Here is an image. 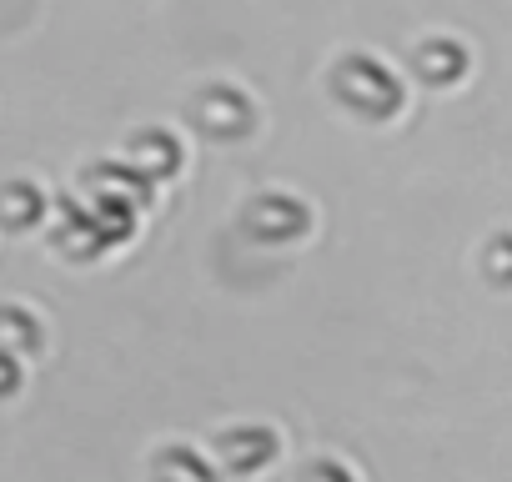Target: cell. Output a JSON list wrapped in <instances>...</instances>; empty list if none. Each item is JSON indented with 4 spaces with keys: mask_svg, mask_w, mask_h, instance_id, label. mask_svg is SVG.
I'll list each match as a JSON object with an SVG mask.
<instances>
[{
    "mask_svg": "<svg viewBox=\"0 0 512 482\" xmlns=\"http://www.w3.org/2000/svg\"><path fill=\"white\" fill-rule=\"evenodd\" d=\"M332 96L362 121H392L407 106V91H402L397 71L387 61L367 56V51H352L332 66Z\"/></svg>",
    "mask_w": 512,
    "mask_h": 482,
    "instance_id": "1",
    "label": "cell"
},
{
    "mask_svg": "<svg viewBox=\"0 0 512 482\" xmlns=\"http://www.w3.org/2000/svg\"><path fill=\"white\" fill-rule=\"evenodd\" d=\"M186 116H191L196 131H206L211 141H241V136H251V126H256L251 96L236 91V86H226V81L201 86V91L186 101Z\"/></svg>",
    "mask_w": 512,
    "mask_h": 482,
    "instance_id": "2",
    "label": "cell"
},
{
    "mask_svg": "<svg viewBox=\"0 0 512 482\" xmlns=\"http://www.w3.org/2000/svg\"><path fill=\"white\" fill-rule=\"evenodd\" d=\"M246 231L256 241H267V247H277V241H297L312 231V211L297 201V196H282V191H267L256 196L246 206Z\"/></svg>",
    "mask_w": 512,
    "mask_h": 482,
    "instance_id": "3",
    "label": "cell"
},
{
    "mask_svg": "<svg viewBox=\"0 0 512 482\" xmlns=\"http://www.w3.org/2000/svg\"><path fill=\"white\" fill-rule=\"evenodd\" d=\"M467 71H472V51L457 36H422L417 51H412V76L432 91H447V86L467 81Z\"/></svg>",
    "mask_w": 512,
    "mask_h": 482,
    "instance_id": "4",
    "label": "cell"
},
{
    "mask_svg": "<svg viewBox=\"0 0 512 482\" xmlns=\"http://www.w3.org/2000/svg\"><path fill=\"white\" fill-rule=\"evenodd\" d=\"M151 176L146 171H136L131 161H96L91 171H86V191H91V201H126V206H151Z\"/></svg>",
    "mask_w": 512,
    "mask_h": 482,
    "instance_id": "5",
    "label": "cell"
},
{
    "mask_svg": "<svg viewBox=\"0 0 512 482\" xmlns=\"http://www.w3.org/2000/svg\"><path fill=\"white\" fill-rule=\"evenodd\" d=\"M216 457L231 467V472H262L272 457H277V432L272 427H231L216 437Z\"/></svg>",
    "mask_w": 512,
    "mask_h": 482,
    "instance_id": "6",
    "label": "cell"
},
{
    "mask_svg": "<svg viewBox=\"0 0 512 482\" xmlns=\"http://www.w3.org/2000/svg\"><path fill=\"white\" fill-rule=\"evenodd\" d=\"M126 161H131L136 171H146L151 181H171V176L186 166V151H181V141H176L171 131L151 126V131H136V141H131Z\"/></svg>",
    "mask_w": 512,
    "mask_h": 482,
    "instance_id": "7",
    "label": "cell"
},
{
    "mask_svg": "<svg viewBox=\"0 0 512 482\" xmlns=\"http://www.w3.org/2000/svg\"><path fill=\"white\" fill-rule=\"evenodd\" d=\"M56 241H61L71 257H96V252H106V231H101L96 211H91V206H76V201H61V231H56Z\"/></svg>",
    "mask_w": 512,
    "mask_h": 482,
    "instance_id": "8",
    "label": "cell"
},
{
    "mask_svg": "<svg viewBox=\"0 0 512 482\" xmlns=\"http://www.w3.org/2000/svg\"><path fill=\"white\" fill-rule=\"evenodd\" d=\"M156 472H161L166 482H221L216 467H211L201 452H191V447H166V452L156 457Z\"/></svg>",
    "mask_w": 512,
    "mask_h": 482,
    "instance_id": "9",
    "label": "cell"
},
{
    "mask_svg": "<svg viewBox=\"0 0 512 482\" xmlns=\"http://www.w3.org/2000/svg\"><path fill=\"white\" fill-rule=\"evenodd\" d=\"M41 216H46V196H41V186H31V181H11V186H6V226L26 231V226H36Z\"/></svg>",
    "mask_w": 512,
    "mask_h": 482,
    "instance_id": "10",
    "label": "cell"
},
{
    "mask_svg": "<svg viewBox=\"0 0 512 482\" xmlns=\"http://www.w3.org/2000/svg\"><path fill=\"white\" fill-rule=\"evenodd\" d=\"M91 211H96V221H101V231H106V247H116V241H131V231H136V206H126V201H91Z\"/></svg>",
    "mask_w": 512,
    "mask_h": 482,
    "instance_id": "11",
    "label": "cell"
},
{
    "mask_svg": "<svg viewBox=\"0 0 512 482\" xmlns=\"http://www.w3.org/2000/svg\"><path fill=\"white\" fill-rule=\"evenodd\" d=\"M0 327H6V347L21 357V352H31V347H41V332H36V317L26 312V307H6L0 312Z\"/></svg>",
    "mask_w": 512,
    "mask_h": 482,
    "instance_id": "12",
    "label": "cell"
},
{
    "mask_svg": "<svg viewBox=\"0 0 512 482\" xmlns=\"http://www.w3.org/2000/svg\"><path fill=\"white\" fill-rule=\"evenodd\" d=\"M482 272L497 282V287H512V231L492 236L487 252H482Z\"/></svg>",
    "mask_w": 512,
    "mask_h": 482,
    "instance_id": "13",
    "label": "cell"
},
{
    "mask_svg": "<svg viewBox=\"0 0 512 482\" xmlns=\"http://www.w3.org/2000/svg\"><path fill=\"white\" fill-rule=\"evenodd\" d=\"M302 482H357V477H352V472H347L342 462H312Z\"/></svg>",
    "mask_w": 512,
    "mask_h": 482,
    "instance_id": "14",
    "label": "cell"
},
{
    "mask_svg": "<svg viewBox=\"0 0 512 482\" xmlns=\"http://www.w3.org/2000/svg\"><path fill=\"white\" fill-rule=\"evenodd\" d=\"M161 482H166V477H161Z\"/></svg>",
    "mask_w": 512,
    "mask_h": 482,
    "instance_id": "15",
    "label": "cell"
}]
</instances>
